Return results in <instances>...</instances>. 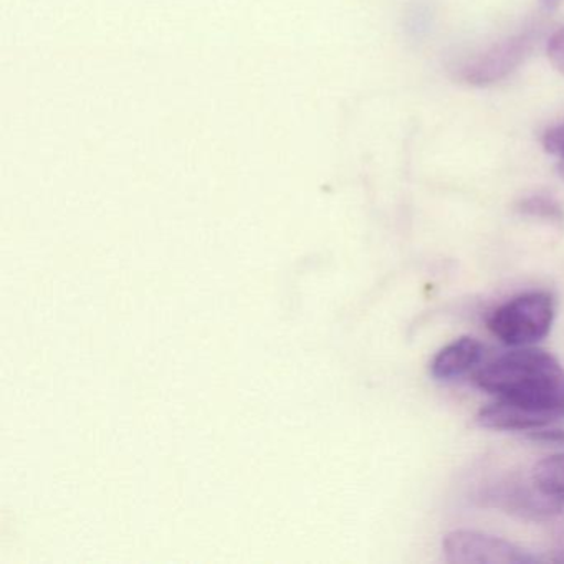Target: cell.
<instances>
[{
  "label": "cell",
  "mask_w": 564,
  "mask_h": 564,
  "mask_svg": "<svg viewBox=\"0 0 564 564\" xmlns=\"http://www.w3.org/2000/svg\"><path fill=\"white\" fill-rule=\"evenodd\" d=\"M475 382L503 401L554 417L564 414V368L543 349L507 352L481 368Z\"/></svg>",
  "instance_id": "cell-1"
},
{
  "label": "cell",
  "mask_w": 564,
  "mask_h": 564,
  "mask_svg": "<svg viewBox=\"0 0 564 564\" xmlns=\"http://www.w3.org/2000/svg\"><path fill=\"white\" fill-rule=\"evenodd\" d=\"M554 322V300L546 292H528L508 300L488 316L491 335L514 348L541 341Z\"/></svg>",
  "instance_id": "cell-2"
},
{
  "label": "cell",
  "mask_w": 564,
  "mask_h": 564,
  "mask_svg": "<svg viewBox=\"0 0 564 564\" xmlns=\"http://www.w3.org/2000/svg\"><path fill=\"white\" fill-rule=\"evenodd\" d=\"M540 31L538 24L528 25L517 34L495 42L487 51L475 55L474 58L462 65V80L477 85V87H487V85L503 80L511 72L517 70L533 51L534 44L540 37Z\"/></svg>",
  "instance_id": "cell-3"
},
{
  "label": "cell",
  "mask_w": 564,
  "mask_h": 564,
  "mask_svg": "<svg viewBox=\"0 0 564 564\" xmlns=\"http://www.w3.org/2000/svg\"><path fill=\"white\" fill-rule=\"evenodd\" d=\"M445 560L455 564H531L536 556L523 547L477 531H452L442 541Z\"/></svg>",
  "instance_id": "cell-4"
},
{
  "label": "cell",
  "mask_w": 564,
  "mask_h": 564,
  "mask_svg": "<svg viewBox=\"0 0 564 564\" xmlns=\"http://www.w3.org/2000/svg\"><path fill=\"white\" fill-rule=\"evenodd\" d=\"M554 419L557 417L503 399H498L495 404L481 409L478 414L480 425L497 431L536 432L550 425Z\"/></svg>",
  "instance_id": "cell-5"
},
{
  "label": "cell",
  "mask_w": 564,
  "mask_h": 564,
  "mask_svg": "<svg viewBox=\"0 0 564 564\" xmlns=\"http://www.w3.org/2000/svg\"><path fill=\"white\" fill-rule=\"evenodd\" d=\"M485 348L478 339L462 336L434 356L431 372L435 379L451 381L470 372L484 359Z\"/></svg>",
  "instance_id": "cell-6"
},
{
  "label": "cell",
  "mask_w": 564,
  "mask_h": 564,
  "mask_svg": "<svg viewBox=\"0 0 564 564\" xmlns=\"http://www.w3.org/2000/svg\"><path fill=\"white\" fill-rule=\"evenodd\" d=\"M533 485L541 494L564 503V455L544 458L533 470Z\"/></svg>",
  "instance_id": "cell-7"
},
{
  "label": "cell",
  "mask_w": 564,
  "mask_h": 564,
  "mask_svg": "<svg viewBox=\"0 0 564 564\" xmlns=\"http://www.w3.org/2000/svg\"><path fill=\"white\" fill-rule=\"evenodd\" d=\"M520 210L527 216L541 217L547 220H563L564 213L561 204L553 197L543 196V194H534L521 200Z\"/></svg>",
  "instance_id": "cell-8"
},
{
  "label": "cell",
  "mask_w": 564,
  "mask_h": 564,
  "mask_svg": "<svg viewBox=\"0 0 564 564\" xmlns=\"http://www.w3.org/2000/svg\"><path fill=\"white\" fill-rule=\"evenodd\" d=\"M543 148L556 160L557 171L564 180V123L547 128L543 134Z\"/></svg>",
  "instance_id": "cell-9"
},
{
  "label": "cell",
  "mask_w": 564,
  "mask_h": 564,
  "mask_svg": "<svg viewBox=\"0 0 564 564\" xmlns=\"http://www.w3.org/2000/svg\"><path fill=\"white\" fill-rule=\"evenodd\" d=\"M546 51L547 58H550L553 67L564 75V28H561L560 31L551 35L550 41H547Z\"/></svg>",
  "instance_id": "cell-10"
},
{
  "label": "cell",
  "mask_w": 564,
  "mask_h": 564,
  "mask_svg": "<svg viewBox=\"0 0 564 564\" xmlns=\"http://www.w3.org/2000/svg\"><path fill=\"white\" fill-rule=\"evenodd\" d=\"M561 0H540L541 8L546 9V11H553L554 8L560 6Z\"/></svg>",
  "instance_id": "cell-11"
},
{
  "label": "cell",
  "mask_w": 564,
  "mask_h": 564,
  "mask_svg": "<svg viewBox=\"0 0 564 564\" xmlns=\"http://www.w3.org/2000/svg\"><path fill=\"white\" fill-rule=\"evenodd\" d=\"M557 561H564V553H561V556L557 557Z\"/></svg>",
  "instance_id": "cell-12"
}]
</instances>
